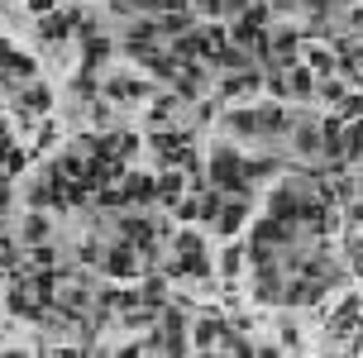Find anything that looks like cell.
Wrapping results in <instances>:
<instances>
[{"mask_svg":"<svg viewBox=\"0 0 363 358\" xmlns=\"http://www.w3.org/2000/svg\"><path fill=\"white\" fill-rule=\"evenodd\" d=\"M153 196H163L167 206H177L182 201V172H167L163 181H153Z\"/></svg>","mask_w":363,"mask_h":358,"instance_id":"9c48e42d","label":"cell"},{"mask_svg":"<svg viewBox=\"0 0 363 358\" xmlns=\"http://www.w3.org/2000/svg\"><path fill=\"white\" fill-rule=\"evenodd\" d=\"M106 272L110 277H134V249H129V244H120V249H110L106 253Z\"/></svg>","mask_w":363,"mask_h":358,"instance_id":"5b68a950","label":"cell"},{"mask_svg":"<svg viewBox=\"0 0 363 358\" xmlns=\"http://www.w3.org/2000/svg\"><path fill=\"white\" fill-rule=\"evenodd\" d=\"M48 101H53V96H48V86H29V91H24V106H29V110H43Z\"/></svg>","mask_w":363,"mask_h":358,"instance_id":"ffe728a7","label":"cell"},{"mask_svg":"<svg viewBox=\"0 0 363 358\" xmlns=\"http://www.w3.org/2000/svg\"><path fill=\"white\" fill-rule=\"evenodd\" d=\"M258 38H263V5H249V15H239V24H235V43L249 48Z\"/></svg>","mask_w":363,"mask_h":358,"instance_id":"3957f363","label":"cell"},{"mask_svg":"<svg viewBox=\"0 0 363 358\" xmlns=\"http://www.w3.org/2000/svg\"><path fill=\"white\" fill-rule=\"evenodd\" d=\"M110 53V43L106 38H96V34H86V62H101V57Z\"/></svg>","mask_w":363,"mask_h":358,"instance_id":"603a6c76","label":"cell"},{"mask_svg":"<svg viewBox=\"0 0 363 358\" xmlns=\"http://www.w3.org/2000/svg\"><path fill=\"white\" fill-rule=\"evenodd\" d=\"M301 206H306V196L296 186H277L272 191V220H282V225H296L301 220Z\"/></svg>","mask_w":363,"mask_h":358,"instance_id":"7a4b0ae2","label":"cell"},{"mask_svg":"<svg viewBox=\"0 0 363 358\" xmlns=\"http://www.w3.org/2000/svg\"><path fill=\"white\" fill-rule=\"evenodd\" d=\"M325 158H345V134H340V120H325Z\"/></svg>","mask_w":363,"mask_h":358,"instance_id":"4fadbf2b","label":"cell"},{"mask_svg":"<svg viewBox=\"0 0 363 358\" xmlns=\"http://www.w3.org/2000/svg\"><path fill=\"white\" fill-rule=\"evenodd\" d=\"M244 211H249V196H239L235 206H225V211L216 215V220H220V230H225V234H235L239 225H244Z\"/></svg>","mask_w":363,"mask_h":358,"instance_id":"ba28073f","label":"cell"},{"mask_svg":"<svg viewBox=\"0 0 363 358\" xmlns=\"http://www.w3.org/2000/svg\"><path fill=\"white\" fill-rule=\"evenodd\" d=\"M29 5H34V10H38V15H43V10H53V5H57V0H29Z\"/></svg>","mask_w":363,"mask_h":358,"instance_id":"1f68e13d","label":"cell"},{"mask_svg":"<svg viewBox=\"0 0 363 358\" xmlns=\"http://www.w3.org/2000/svg\"><path fill=\"white\" fill-rule=\"evenodd\" d=\"M196 215H201V220H216V215H220V191H206V201L196 206Z\"/></svg>","mask_w":363,"mask_h":358,"instance_id":"cb8c5ba5","label":"cell"},{"mask_svg":"<svg viewBox=\"0 0 363 358\" xmlns=\"http://www.w3.org/2000/svg\"><path fill=\"white\" fill-rule=\"evenodd\" d=\"M172 53H177V57H191V53H201V38H196V34H182L177 43H172Z\"/></svg>","mask_w":363,"mask_h":358,"instance_id":"7402d4cb","label":"cell"},{"mask_svg":"<svg viewBox=\"0 0 363 358\" xmlns=\"http://www.w3.org/2000/svg\"><path fill=\"white\" fill-rule=\"evenodd\" d=\"M216 335H220V330H216V325H201V330H196V344H201V349H206V344H211V340H216Z\"/></svg>","mask_w":363,"mask_h":358,"instance_id":"f546056e","label":"cell"},{"mask_svg":"<svg viewBox=\"0 0 363 358\" xmlns=\"http://www.w3.org/2000/svg\"><path fill=\"white\" fill-rule=\"evenodd\" d=\"M225 5H230V10H249V0H225Z\"/></svg>","mask_w":363,"mask_h":358,"instance_id":"836d02e7","label":"cell"},{"mask_svg":"<svg viewBox=\"0 0 363 358\" xmlns=\"http://www.w3.org/2000/svg\"><path fill=\"white\" fill-rule=\"evenodd\" d=\"M0 72H19V77H34V57L15 53L5 38H0Z\"/></svg>","mask_w":363,"mask_h":358,"instance_id":"8992f818","label":"cell"},{"mask_svg":"<svg viewBox=\"0 0 363 358\" xmlns=\"http://www.w3.org/2000/svg\"><path fill=\"white\" fill-rule=\"evenodd\" d=\"M301 5H306V10H315V15H320V10H325L330 0H301Z\"/></svg>","mask_w":363,"mask_h":358,"instance_id":"d6a6232c","label":"cell"},{"mask_svg":"<svg viewBox=\"0 0 363 358\" xmlns=\"http://www.w3.org/2000/svg\"><path fill=\"white\" fill-rule=\"evenodd\" d=\"M115 96H120V101H134V96H144V82H115Z\"/></svg>","mask_w":363,"mask_h":358,"instance_id":"d4e9b609","label":"cell"},{"mask_svg":"<svg viewBox=\"0 0 363 358\" xmlns=\"http://www.w3.org/2000/svg\"><path fill=\"white\" fill-rule=\"evenodd\" d=\"M258 129H287V115L282 110H258Z\"/></svg>","mask_w":363,"mask_h":358,"instance_id":"d6986e66","label":"cell"},{"mask_svg":"<svg viewBox=\"0 0 363 358\" xmlns=\"http://www.w3.org/2000/svg\"><path fill=\"white\" fill-rule=\"evenodd\" d=\"M201 10H206V15H220V10H225V0H196Z\"/></svg>","mask_w":363,"mask_h":358,"instance_id":"4dcf8cb0","label":"cell"},{"mask_svg":"<svg viewBox=\"0 0 363 358\" xmlns=\"http://www.w3.org/2000/svg\"><path fill=\"white\" fill-rule=\"evenodd\" d=\"M296 148H301V153H315V148H320V134H315V129H301V134H296Z\"/></svg>","mask_w":363,"mask_h":358,"instance_id":"83f0119b","label":"cell"},{"mask_svg":"<svg viewBox=\"0 0 363 358\" xmlns=\"http://www.w3.org/2000/svg\"><path fill=\"white\" fill-rule=\"evenodd\" d=\"M230 125H235L239 134H254L258 129V110H239V115H230Z\"/></svg>","mask_w":363,"mask_h":358,"instance_id":"ac0fdd59","label":"cell"},{"mask_svg":"<svg viewBox=\"0 0 363 358\" xmlns=\"http://www.w3.org/2000/svg\"><path fill=\"white\" fill-rule=\"evenodd\" d=\"M258 172H268L263 162H244L235 148H216V158H211V181H216V191H235V196H249V177Z\"/></svg>","mask_w":363,"mask_h":358,"instance_id":"6da1fadb","label":"cell"},{"mask_svg":"<svg viewBox=\"0 0 363 358\" xmlns=\"http://www.w3.org/2000/svg\"><path fill=\"white\" fill-rule=\"evenodd\" d=\"M354 320H359V301H345V311L335 315V330H349Z\"/></svg>","mask_w":363,"mask_h":358,"instance_id":"4316f807","label":"cell"},{"mask_svg":"<svg viewBox=\"0 0 363 358\" xmlns=\"http://www.w3.org/2000/svg\"><path fill=\"white\" fill-rule=\"evenodd\" d=\"M29 201H34L38 211H43V206H62V186H57V181H43V186L29 191Z\"/></svg>","mask_w":363,"mask_h":358,"instance_id":"8fae6325","label":"cell"},{"mask_svg":"<svg viewBox=\"0 0 363 358\" xmlns=\"http://www.w3.org/2000/svg\"><path fill=\"white\" fill-rule=\"evenodd\" d=\"M148 196H153V181L139 177V172L120 181V201H148Z\"/></svg>","mask_w":363,"mask_h":358,"instance_id":"52a82bcc","label":"cell"},{"mask_svg":"<svg viewBox=\"0 0 363 358\" xmlns=\"http://www.w3.org/2000/svg\"><path fill=\"white\" fill-rule=\"evenodd\" d=\"M359 153H363V129L349 125L345 129V158H359Z\"/></svg>","mask_w":363,"mask_h":358,"instance_id":"e0dca14e","label":"cell"},{"mask_svg":"<svg viewBox=\"0 0 363 358\" xmlns=\"http://www.w3.org/2000/svg\"><path fill=\"white\" fill-rule=\"evenodd\" d=\"M24 239H29V244H43V239H48V220H43V215H29V220H24Z\"/></svg>","mask_w":363,"mask_h":358,"instance_id":"9a60e30c","label":"cell"},{"mask_svg":"<svg viewBox=\"0 0 363 358\" xmlns=\"http://www.w3.org/2000/svg\"><path fill=\"white\" fill-rule=\"evenodd\" d=\"M67 29H72V15H53V19H43L38 34L48 38V43H57V38H67Z\"/></svg>","mask_w":363,"mask_h":358,"instance_id":"7c38bea8","label":"cell"},{"mask_svg":"<svg viewBox=\"0 0 363 358\" xmlns=\"http://www.w3.org/2000/svg\"><path fill=\"white\" fill-rule=\"evenodd\" d=\"M254 86H258L254 72H244V77H230V82H225V91H230V96H239V91H254Z\"/></svg>","mask_w":363,"mask_h":358,"instance_id":"44dd1931","label":"cell"},{"mask_svg":"<svg viewBox=\"0 0 363 358\" xmlns=\"http://www.w3.org/2000/svg\"><path fill=\"white\" fill-rule=\"evenodd\" d=\"M287 91H296V96H311V72H291V82H287Z\"/></svg>","mask_w":363,"mask_h":358,"instance_id":"484cf974","label":"cell"},{"mask_svg":"<svg viewBox=\"0 0 363 358\" xmlns=\"http://www.w3.org/2000/svg\"><path fill=\"white\" fill-rule=\"evenodd\" d=\"M10 311H15V315H29V320H34V315H38V301L29 296V291H10Z\"/></svg>","mask_w":363,"mask_h":358,"instance_id":"5bb4252c","label":"cell"},{"mask_svg":"<svg viewBox=\"0 0 363 358\" xmlns=\"http://www.w3.org/2000/svg\"><path fill=\"white\" fill-rule=\"evenodd\" d=\"M177 272H191V277H206V258H201V249H191V253H182V263H177Z\"/></svg>","mask_w":363,"mask_h":358,"instance_id":"2e32d148","label":"cell"},{"mask_svg":"<svg viewBox=\"0 0 363 358\" xmlns=\"http://www.w3.org/2000/svg\"><path fill=\"white\" fill-rule=\"evenodd\" d=\"M158 158L163 162H186V139H167V134H158Z\"/></svg>","mask_w":363,"mask_h":358,"instance_id":"30bf717a","label":"cell"},{"mask_svg":"<svg viewBox=\"0 0 363 358\" xmlns=\"http://www.w3.org/2000/svg\"><path fill=\"white\" fill-rule=\"evenodd\" d=\"M148 239H153V225H148V220H139V215H125V220H120V244L144 249Z\"/></svg>","mask_w":363,"mask_h":358,"instance_id":"277c9868","label":"cell"},{"mask_svg":"<svg viewBox=\"0 0 363 358\" xmlns=\"http://www.w3.org/2000/svg\"><path fill=\"white\" fill-rule=\"evenodd\" d=\"M296 38H301V34H282V38H277V57H291V53H296Z\"/></svg>","mask_w":363,"mask_h":358,"instance_id":"f1b7e54d","label":"cell"}]
</instances>
